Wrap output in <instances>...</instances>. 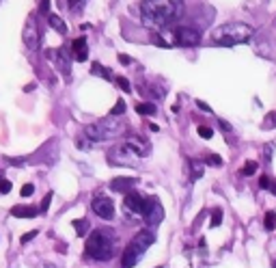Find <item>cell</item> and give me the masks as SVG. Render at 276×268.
<instances>
[{
	"mask_svg": "<svg viewBox=\"0 0 276 268\" xmlns=\"http://www.w3.org/2000/svg\"><path fill=\"white\" fill-rule=\"evenodd\" d=\"M74 227H76V234H78V236H80V238H84V236H87V232H89V221L87 219H76L74 221Z\"/></svg>",
	"mask_w": 276,
	"mask_h": 268,
	"instance_id": "obj_21",
	"label": "cell"
},
{
	"mask_svg": "<svg viewBox=\"0 0 276 268\" xmlns=\"http://www.w3.org/2000/svg\"><path fill=\"white\" fill-rule=\"evenodd\" d=\"M117 87L123 89L126 93H132V87H130V80H128V78H123V76L117 78Z\"/></svg>",
	"mask_w": 276,
	"mask_h": 268,
	"instance_id": "obj_28",
	"label": "cell"
},
{
	"mask_svg": "<svg viewBox=\"0 0 276 268\" xmlns=\"http://www.w3.org/2000/svg\"><path fill=\"white\" fill-rule=\"evenodd\" d=\"M48 24H50L56 32H61V35H63V32H67V24H65L63 17L56 15V13H48Z\"/></svg>",
	"mask_w": 276,
	"mask_h": 268,
	"instance_id": "obj_18",
	"label": "cell"
},
{
	"mask_svg": "<svg viewBox=\"0 0 276 268\" xmlns=\"http://www.w3.org/2000/svg\"><path fill=\"white\" fill-rule=\"evenodd\" d=\"M123 206H126V210L128 212H132V214H140L142 217V208H144V197H140L136 191L132 193H128L126 195V199H123Z\"/></svg>",
	"mask_w": 276,
	"mask_h": 268,
	"instance_id": "obj_11",
	"label": "cell"
},
{
	"mask_svg": "<svg viewBox=\"0 0 276 268\" xmlns=\"http://www.w3.org/2000/svg\"><path fill=\"white\" fill-rule=\"evenodd\" d=\"M253 35H255L253 26H248L244 22H229V24H222V26H218V28H214L212 41L216 45H225V48H231V45L246 43Z\"/></svg>",
	"mask_w": 276,
	"mask_h": 268,
	"instance_id": "obj_2",
	"label": "cell"
},
{
	"mask_svg": "<svg viewBox=\"0 0 276 268\" xmlns=\"http://www.w3.org/2000/svg\"><path fill=\"white\" fill-rule=\"evenodd\" d=\"M205 162H207V165H212V167H220L222 165V158H220L218 154H209L207 158H205Z\"/></svg>",
	"mask_w": 276,
	"mask_h": 268,
	"instance_id": "obj_30",
	"label": "cell"
},
{
	"mask_svg": "<svg viewBox=\"0 0 276 268\" xmlns=\"http://www.w3.org/2000/svg\"><path fill=\"white\" fill-rule=\"evenodd\" d=\"M190 169H192V180H199L203 175V171H205L203 162H199V160H190Z\"/></svg>",
	"mask_w": 276,
	"mask_h": 268,
	"instance_id": "obj_23",
	"label": "cell"
},
{
	"mask_svg": "<svg viewBox=\"0 0 276 268\" xmlns=\"http://www.w3.org/2000/svg\"><path fill=\"white\" fill-rule=\"evenodd\" d=\"M71 50H74L76 61H87V56H89V48H87V39H84V37L74 39V43H71Z\"/></svg>",
	"mask_w": 276,
	"mask_h": 268,
	"instance_id": "obj_15",
	"label": "cell"
},
{
	"mask_svg": "<svg viewBox=\"0 0 276 268\" xmlns=\"http://www.w3.org/2000/svg\"><path fill=\"white\" fill-rule=\"evenodd\" d=\"M257 169H259V165H257V162H255V160H248L246 165L240 169V175H244V178H248V175H253L255 171H257Z\"/></svg>",
	"mask_w": 276,
	"mask_h": 268,
	"instance_id": "obj_24",
	"label": "cell"
},
{
	"mask_svg": "<svg viewBox=\"0 0 276 268\" xmlns=\"http://www.w3.org/2000/svg\"><path fill=\"white\" fill-rule=\"evenodd\" d=\"M153 243H155V234L151 232V230H140V232H138L136 236L132 238V243H130V245H132L138 253H144Z\"/></svg>",
	"mask_w": 276,
	"mask_h": 268,
	"instance_id": "obj_10",
	"label": "cell"
},
{
	"mask_svg": "<svg viewBox=\"0 0 276 268\" xmlns=\"http://www.w3.org/2000/svg\"><path fill=\"white\" fill-rule=\"evenodd\" d=\"M45 56H48L52 63H56V67L61 69V71H65V74H67V71H69V61H67V54H65V50H63V48L50 50Z\"/></svg>",
	"mask_w": 276,
	"mask_h": 268,
	"instance_id": "obj_14",
	"label": "cell"
},
{
	"mask_svg": "<svg viewBox=\"0 0 276 268\" xmlns=\"http://www.w3.org/2000/svg\"><path fill=\"white\" fill-rule=\"evenodd\" d=\"M11 193V182L9 180H0V195Z\"/></svg>",
	"mask_w": 276,
	"mask_h": 268,
	"instance_id": "obj_33",
	"label": "cell"
},
{
	"mask_svg": "<svg viewBox=\"0 0 276 268\" xmlns=\"http://www.w3.org/2000/svg\"><path fill=\"white\" fill-rule=\"evenodd\" d=\"M199 136H201V139H212L214 130L209 128V126H199Z\"/></svg>",
	"mask_w": 276,
	"mask_h": 268,
	"instance_id": "obj_31",
	"label": "cell"
},
{
	"mask_svg": "<svg viewBox=\"0 0 276 268\" xmlns=\"http://www.w3.org/2000/svg\"><path fill=\"white\" fill-rule=\"evenodd\" d=\"M264 227L268 232H274L276 230V212L270 210V212H266V217H264Z\"/></svg>",
	"mask_w": 276,
	"mask_h": 268,
	"instance_id": "obj_22",
	"label": "cell"
},
{
	"mask_svg": "<svg viewBox=\"0 0 276 268\" xmlns=\"http://www.w3.org/2000/svg\"><path fill=\"white\" fill-rule=\"evenodd\" d=\"M170 43L181 45V48H194V45L201 43V32L194 30V28H188V26H179V28L173 30Z\"/></svg>",
	"mask_w": 276,
	"mask_h": 268,
	"instance_id": "obj_5",
	"label": "cell"
},
{
	"mask_svg": "<svg viewBox=\"0 0 276 268\" xmlns=\"http://www.w3.org/2000/svg\"><path fill=\"white\" fill-rule=\"evenodd\" d=\"M196 106H199L201 110H205V113H212V108H209V106H207V104H205V102H201V100H199V102H196Z\"/></svg>",
	"mask_w": 276,
	"mask_h": 268,
	"instance_id": "obj_37",
	"label": "cell"
},
{
	"mask_svg": "<svg viewBox=\"0 0 276 268\" xmlns=\"http://www.w3.org/2000/svg\"><path fill=\"white\" fill-rule=\"evenodd\" d=\"M128 123L123 119H117V117H108V119H102L97 123H89L84 128V134L91 141H106V139H117V136L126 134Z\"/></svg>",
	"mask_w": 276,
	"mask_h": 268,
	"instance_id": "obj_3",
	"label": "cell"
},
{
	"mask_svg": "<svg viewBox=\"0 0 276 268\" xmlns=\"http://www.w3.org/2000/svg\"><path fill=\"white\" fill-rule=\"evenodd\" d=\"M37 234H39L37 230H32V232H26V234H24V236H22V238H19V243H22V245H28V243H30V240H35V238H37Z\"/></svg>",
	"mask_w": 276,
	"mask_h": 268,
	"instance_id": "obj_32",
	"label": "cell"
},
{
	"mask_svg": "<svg viewBox=\"0 0 276 268\" xmlns=\"http://www.w3.org/2000/svg\"><path fill=\"white\" fill-rule=\"evenodd\" d=\"M138 253L132 245H128L126 247V251H123V256H121V264H119V268H132L136 262H138Z\"/></svg>",
	"mask_w": 276,
	"mask_h": 268,
	"instance_id": "obj_16",
	"label": "cell"
},
{
	"mask_svg": "<svg viewBox=\"0 0 276 268\" xmlns=\"http://www.w3.org/2000/svg\"><path fill=\"white\" fill-rule=\"evenodd\" d=\"M142 22L151 28H166L183 15V0H142Z\"/></svg>",
	"mask_w": 276,
	"mask_h": 268,
	"instance_id": "obj_1",
	"label": "cell"
},
{
	"mask_svg": "<svg viewBox=\"0 0 276 268\" xmlns=\"http://www.w3.org/2000/svg\"><path fill=\"white\" fill-rule=\"evenodd\" d=\"M91 208H93V212L104 221H113L115 219V204H113V199H110V197H95Z\"/></svg>",
	"mask_w": 276,
	"mask_h": 268,
	"instance_id": "obj_8",
	"label": "cell"
},
{
	"mask_svg": "<svg viewBox=\"0 0 276 268\" xmlns=\"http://www.w3.org/2000/svg\"><path fill=\"white\" fill-rule=\"evenodd\" d=\"M123 113H126V102L117 100V104L113 106V110H110V117H121Z\"/></svg>",
	"mask_w": 276,
	"mask_h": 268,
	"instance_id": "obj_26",
	"label": "cell"
},
{
	"mask_svg": "<svg viewBox=\"0 0 276 268\" xmlns=\"http://www.w3.org/2000/svg\"><path fill=\"white\" fill-rule=\"evenodd\" d=\"M50 201H52V193H48L43 197V201H41V212H48V208H50Z\"/></svg>",
	"mask_w": 276,
	"mask_h": 268,
	"instance_id": "obj_35",
	"label": "cell"
},
{
	"mask_svg": "<svg viewBox=\"0 0 276 268\" xmlns=\"http://www.w3.org/2000/svg\"><path fill=\"white\" fill-rule=\"evenodd\" d=\"M117 58H119V63H126V65H128V63H132V58H130L128 54H119Z\"/></svg>",
	"mask_w": 276,
	"mask_h": 268,
	"instance_id": "obj_39",
	"label": "cell"
},
{
	"mask_svg": "<svg viewBox=\"0 0 276 268\" xmlns=\"http://www.w3.org/2000/svg\"><path fill=\"white\" fill-rule=\"evenodd\" d=\"M108 160L113 162V165H121V167H136L138 165V156L132 152V149L126 147V143H123V145H117L113 152L108 154Z\"/></svg>",
	"mask_w": 276,
	"mask_h": 268,
	"instance_id": "obj_6",
	"label": "cell"
},
{
	"mask_svg": "<svg viewBox=\"0 0 276 268\" xmlns=\"http://www.w3.org/2000/svg\"><path fill=\"white\" fill-rule=\"evenodd\" d=\"M259 186L264 188V191H270L272 195H276V180H274V178H270V175H261Z\"/></svg>",
	"mask_w": 276,
	"mask_h": 268,
	"instance_id": "obj_20",
	"label": "cell"
},
{
	"mask_svg": "<svg viewBox=\"0 0 276 268\" xmlns=\"http://www.w3.org/2000/svg\"><path fill=\"white\" fill-rule=\"evenodd\" d=\"M155 104L153 102H138L136 104V113H140V115H155Z\"/></svg>",
	"mask_w": 276,
	"mask_h": 268,
	"instance_id": "obj_19",
	"label": "cell"
},
{
	"mask_svg": "<svg viewBox=\"0 0 276 268\" xmlns=\"http://www.w3.org/2000/svg\"><path fill=\"white\" fill-rule=\"evenodd\" d=\"M138 184L136 178H115L113 182H110V188H113L115 193H132V188Z\"/></svg>",
	"mask_w": 276,
	"mask_h": 268,
	"instance_id": "obj_13",
	"label": "cell"
},
{
	"mask_svg": "<svg viewBox=\"0 0 276 268\" xmlns=\"http://www.w3.org/2000/svg\"><path fill=\"white\" fill-rule=\"evenodd\" d=\"M48 6H50V0H41V6H39V11H41V13H48Z\"/></svg>",
	"mask_w": 276,
	"mask_h": 268,
	"instance_id": "obj_38",
	"label": "cell"
},
{
	"mask_svg": "<svg viewBox=\"0 0 276 268\" xmlns=\"http://www.w3.org/2000/svg\"><path fill=\"white\" fill-rule=\"evenodd\" d=\"M11 217L32 219V217H37V208H32V206H13L11 208Z\"/></svg>",
	"mask_w": 276,
	"mask_h": 268,
	"instance_id": "obj_17",
	"label": "cell"
},
{
	"mask_svg": "<svg viewBox=\"0 0 276 268\" xmlns=\"http://www.w3.org/2000/svg\"><path fill=\"white\" fill-rule=\"evenodd\" d=\"M91 71H93L95 76H102V78H106V80H110V78H113V74H110V69L102 67L100 63H93V67H91Z\"/></svg>",
	"mask_w": 276,
	"mask_h": 268,
	"instance_id": "obj_25",
	"label": "cell"
},
{
	"mask_svg": "<svg viewBox=\"0 0 276 268\" xmlns=\"http://www.w3.org/2000/svg\"><path fill=\"white\" fill-rule=\"evenodd\" d=\"M222 223V210H220V208H216V210L212 212V223H209V225H212V227H218Z\"/></svg>",
	"mask_w": 276,
	"mask_h": 268,
	"instance_id": "obj_29",
	"label": "cell"
},
{
	"mask_svg": "<svg viewBox=\"0 0 276 268\" xmlns=\"http://www.w3.org/2000/svg\"><path fill=\"white\" fill-rule=\"evenodd\" d=\"M32 193H35V186H32V184H24L22 186V197H30Z\"/></svg>",
	"mask_w": 276,
	"mask_h": 268,
	"instance_id": "obj_34",
	"label": "cell"
},
{
	"mask_svg": "<svg viewBox=\"0 0 276 268\" xmlns=\"http://www.w3.org/2000/svg\"><path fill=\"white\" fill-rule=\"evenodd\" d=\"M22 39H24L26 48H30V50H35L37 45H39V26H37V17L35 15H30L28 19H26Z\"/></svg>",
	"mask_w": 276,
	"mask_h": 268,
	"instance_id": "obj_9",
	"label": "cell"
},
{
	"mask_svg": "<svg viewBox=\"0 0 276 268\" xmlns=\"http://www.w3.org/2000/svg\"><path fill=\"white\" fill-rule=\"evenodd\" d=\"M126 147L132 149V152L138 156V158H144L149 152H151V145L144 139H136V136H130V139L126 141Z\"/></svg>",
	"mask_w": 276,
	"mask_h": 268,
	"instance_id": "obj_12",
	"label": "cell"
},
{
	"mask_svg": "<svg viewBox=\"0 0 276 268\" xmlns=\"http://www.w3.org/2000/svg\"><path fill=\"white\" fill-rule=\"evenodd\" d=\"M272 268H276V260H274V262H272Z\"/></svg>",
	"mask_w": 276,
	"mask_h": 268,
	"instance_id": "obj_42",
	"label": "cell"
},
{
	"mask_svg": "<svg viewBox=\"0 0 276 268\" xmlns=\"http://www.w3.org/2000/svg\"><path fill=\"white\" fill-rule=\"evenodd\" d=\"M43 268H56V266H54V264H52V266H50V264H43Z\"/></svg>",
	"mask_w": 276,
	"mask_h": 268,
	"instance_id": "obj_41",
	"label": "cell"
},
{
	"mask_svg": "<svg viewBox=\"0 0 276 268\" xmlns=\"http://www.w3.org/2000/svg\"><path fill=\"white\" fill-rule=\"evenodd\" d=\"M84 253L91 260H97V262H106V260L113 258V238H110L108 232L104 230H95L91 232V236L87 238V247H84Z\"/></svg>",
	"mask_w": 276,
	"mask_h": 268,
	"instance_id": "obj_4",
	"label": "cell"
},
{
	"mask_svg": "<svg viewBox=\"0 0 276 268\" xmlns=\"http://www.w3.org/2000/svg\"><path fill=\"white\" fill-rule=\"evenodd\" d=\"M218 123H220V128H222V130H227V132H229V130H231V126H229V123H227L225 119H220Z\"/></svg>",
	"mask_w": 276,
	"mask_h": 268,
	"instance_id": "obj_40",
	"label": "cell"
},
{
	"mask_svg": "<svg viewBox=\"0 0 276 268\" xmlns=\"http://www.w3.org/2000/svg\"><path fill=\"white\" fill-rule=\"evenodd\" d=\"M264 130H268V128H276V110L274 113H268L266 115V121H264V126H261Z\"/></svg>",
	"mask_w": 276,
	"mask_h": 268,
	"instance_id": "obj_27",
	"label": "cell"
},
{
	"mask_svg": "<svg viewBox=\"0 0 276 268\" xmlns=\"http://www.w3.org/2000/svg\"><path fill=\"white\" fill-rule=\"evenodd\" d=\"M84 2H87V0H67V4H69V9H80V6L84 4Z\"/></svg>",
	"mask_w": 276,
	"mask_h": 268,
	"instance_id": "obj_36",
	"label": "cell"
},
{
	"mask_svg": "<svg viewBox=\"0 0 276 268\" xmlns=\"http://www.w3.org/2000/svg\"><path fill=\"white\" fill-rule=\"evenodd\" d=\"M142 219L147 225H157L164 219V210L157 197H147L144 199V208H142Z\"/></svg>",
	"mask_w": 276,
	"mask_h": 268,
	"instance_id": "obj_7",
	"label": "cell"
}]
</instances>
